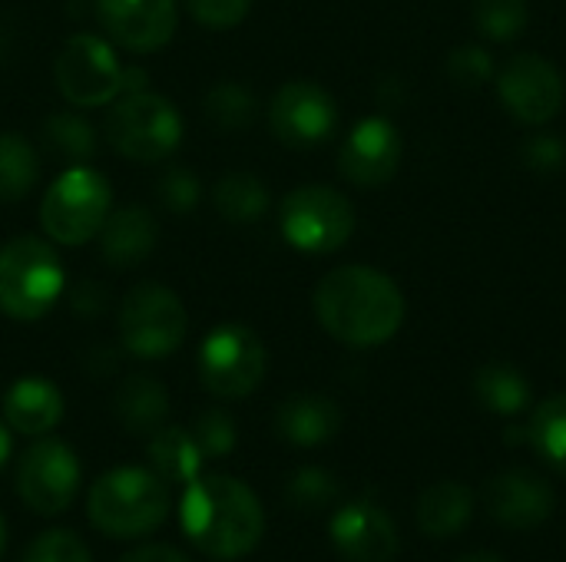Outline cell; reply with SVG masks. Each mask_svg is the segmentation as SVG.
<instances>
[{"instance_id": "6da1fadb", "label": "cell", "mask_w": 566, "mask_h": 562, "mask_svg": "<svg viewBox=\"0 0 566 562\" xmlns=\"http://www.w3.org/2000/svg\"><path fill=\"white\" fill-rule=\"evenodd\" d=\"M318 325L348 348H378L405 321L401 288L371 265L332 268L315 288Z\"/></svg>"}, {"instance_id": "7a4b0ae2", "label": "cell", "mask_w": 566, "mask_h": 562, "mask_svg": "<svg viewBox=\"0 0 566 562\" xmlns=\"http://www.w3.org/2000/svg\"><path fill=\"white\" fill-rule=\"evenodd\" d=\"M182 533L196 550L212 560H242L249 556L262 533L265 513L259 497L235 477H196L179 503Z\"/></svg>"}, {"instance_id": "3957f363", "label": "cell", "mask_w": 566, "mask_h": 562, "mask_svg": "<svg viewBox=\"0 0 566 562\" xmlns=\"http://www.w3.org/2000/svg\"><path fill=\"white\" fill-rule=\"evenodd\" d=\"M86 513L106 537H146L169 513V484L149 467H116L93 484Z\"/></svg>"}, {"instance_id": "277c9868", "label": "cell", "mask_w": 566, "mask_h": 562, "mask_svg": "<svg viewBox=\"0 0 566 562\" xmlns=\"http://www.w3.org/2000/svg\"><path fill=\"white\" fill-rule=\"evenodd\" d=\"M63 295V265L36 235L10 238L0 248V311L13 321H40Z\"/></svg>"}, {"instance_id": "5b68a950", "label": "cell", "mask_w": 566, "mask_h": 562, "mask_svg": "<svg viewBox=\"0 0 566 562\" xmlns=\"http://www.w3.org/2000/svg\"><path fill=\"white\" fill-rule=\"evenodd\" d=\"M109 182L90 166L66 169L40 202L43 232L60 245H83L99 235L109 215Z\"/></svg>"}, {"instance_id": "8992f818", "label": "cell", "mask_w": 566, "mask_h": 562, "mask_svg": "<svg viewBox=\"0 0 566 562\" xmlns=\"http://www.w3.org/2000/svg\"><path fill=\"white\" fill-rule=\"evenodd\" d=\"M109 146L133 162H159L182 139L179 109L156 93H126L106 116Z\"/></svg>"}, {"instance_id": "52a82bcc", "label": "cell", "mask_w": 566, "mask_h": 562, "mask_svg": "<svg viewBox=\"0 0 566 562\" xmlns=\"http://www.w3.org/2000/svg\"><path fill=\"white\" fill-rule=\"evenodd\" d=\"M189 315L179 295L159 282L136 285L119 308V338L133 358L153 361L172 354L186 341Z\"/></svg>"}, {"instance_id": "ba28073f", "label": "cell", "mask_w": 566, "mask_h": 562, "mask_svg": "<svg viewBox=\"0 0 566 562\" xmlns=\"http://www.w3.org/2000/svg\"><path fill=\"white\" fill-rule=\"evenodd\" d=\"M265 364L269 354L262 338L239 321L219 325L206 335L199 348V381L209 394L222 401L249 397L262 384Z\"/></svg>"}, {"instance_id": "9c48e42d", "label": "cell", "mask_w": 566, "mask_h": 562, "mask_svg": "<svg viewBox=\"0 0 566 562\" xmlns=\"http://www.w3.org/2000/svg\"><path fill=\"white\" fill-rule=\"evenodd\" d=\"M355 232L352 202L332 185H302L282 202V235L308 255L338 252Z\"/></svg>"}, {"instance_id": "30bf717a", "label": "cell", "mask_w": 566, "mask_h": 562, "mask_svg": "<svg viewBox=\"0 0 566 562\" xmlns=\"http://www.w3.org/2000/svg\"><path fill=\"white\" fill-rule=\"evenodd\" d=\"M53 76L60 93L80 109L106 106L126 89V73L113 46L93 33H76L63 43L53 60Z\"/></svg>"}, {"instance_id": "8fae6325", "label": "cell", "mask_w": 566, "mask_h": 562, "mask_svg": "<svg viewBox=\"0 0 566 562\" xmlns=\"http://www.w3.org/2000/svg\"><path fill=\"white\" fill-rule=\"evenodd\" d=\"M76 490H80V460L63 441L43 437L23 454L17 467V494L33 513L40 517L63 513L76 500Z\"/></svg>"}, {"instance_id": "7c38bea8", "label": "cell", "mask_w": 566, "mask_h": 562, "mask_svg": "<svg viewBox=\"0 0 566 562\" xmlns=\"http://www.w3.org/2000/svg\"><path fill=\"white\" fill-rule=\"evenodd\" d=\"M269 123L279 142L292 149H308V146L325 142L335 132L338 106L325 86L312 79H292L275 93L269 106Z\"/></svg>"}, {"instance_id": "4fadbf2b", "label": "cell", "mask_w": 566, "mask_h": 562, "mask_svg": "<svg viewBox=\"0 0 566 562\" xmlns=\"http://www.w3.org/2000/svg\"><path fill=\"white\" fill-rule=\"evenodd\" d=\"M497 93L504 106L521 119V123H547L560 113L564 106V76L557 66L537 53H521L514 56L501 76H497Z\"/></svg>"}, {"instance_id": "5bb4252c", "label": "cell", "mask_w": 566, "mask_h": 562, "mask_svg": "<svg viewBox=\"0 0 566 562\" xmlns=\"http://www.w3.org/2000/svg\"><path fill=\"white\" fill-rule=\"evenodd\" d=\"M96 17L106 36L133 53H153L176 33V0H96Z\"/></svg>"}, {"instance_id": "9a60e30c", "label": "cell", "mask_w": 566, "mask_h": 562, "mask_svg": "<svg viewBox=\"0 0 566 562\" xmlns=\"http://www.w3.org/2000/svg\"><path fill=\"white\" fill-rule=\"evenodd\" d=\"M401 156H405V142L395 123L385 116H371L348 132L338 159H342V176L348 182L361 189H378L395 179Z\"/></svg>"}, {"instance_id": "2e32d148", "label": "cell", "mask_w": 566, "mask_h": 562, "mask_svg": "<svg viewBox=\"0 0 566 562\" xmlns=\"http://www.w3.org/2000/svg\"><path fill=\"white\" fill-rule=\"evenodd\" d=\"M328 537L348 562H391L398 553V530L375 503H348L338 510Z\"/></svg>"}, {"instance_id": "e0dca14e", "label": "cell", "mask_w": 566, "mask_h": 562, "mask_svg": "<svg viewBox=\"0 0 566 562\" xmlns=\"http://www.w3.org/2000/svg\"><path fill=\"white\" fill-rule=\"evenodd\" d=\"M484 503L491 517L507 530H534L554 513L551 487L527 470H511L494 477L484 487Z\"/></svg>"}, {"instance_id": "ac0fdd59", "label": "cell", "mask_w": 566, "mask_h": 562, "mask_svg": "<svg viewBox=\"0 0 566 562\" xmlns=\"http://www.w3.org/2000/svg\"><path fill=\"white\" fill-rule=\"evenodd\" d=\"M3 417L27 437H43L63 421V394L46 378H20L3 394Z\"/></svg>"}, {"instance_id": "d6986e66", "label": "cell", "mask_w": 566, "mask_h": 562, "mask_svg": "<svg viewBox=\"0 0 566 562\" xmlns=\"http://www.w3.org/2000/svg\"><path fill=\"white\" fill-rule=\"evenodd\" d=\"M338 424H342L338 404L322 394H295L275 414L279 434L295 447H318L332 441L338 434Z\"/></svg>"}, {"instance_id": "ffe728a7", "label": "cell", "mask_w": 566, "mask_h": 562, "mask_svg": "<svg viewBox=\"0 0 566 562\" xmlns=\"http://www.w3.org/2000/svg\"><path fill=\"white\" fill-rule=\"evenodd\" d=\"M99 245H103V258L109 265H116V268L139 265L156 245V219L143 205L109 212L99 229Z\"/></svg>"}, {"instance_id": "44dd1931", "label": "cell", "mask_w": 566, "mask_h": 562, "mask_svg": "<svg viewBox=\"0 0 566 562\" xmlns=\"http://www.w3.org/2000/svg\"><path fill=\"white\" fill-rule=\"evenodd\" d=\"M116 417L126 431L133 434H156L159 424L169 414V397L166 388L149 378V374H133L123 381V388L116 391Z\"/></svg>"}, {"instance_id": "7402d4cb", "label": "cell", "mask_w": 566, "mask_h": 562, "mask_svg": "<svg viewBox=\"0 0 566 562\" xmlns=\"http://www.w3.org/2000/svg\"><path fill=\"white\" fill-rule=\"evenodd\" d=\"M206 454L199 450L192 431L182 427H163L149 441V464L166 484H192L202 474Z\"/></svg>"}, {"instance_id": "603a6c76", "label": "cell", "mask_w": 566, "mask_h": 562, "mask_svg": "<svg viewBox=\"0 0 566 562\" xmlns=\"http://www.w3.org/2000/svg\"><path fill=\"white\" fill-rule=\"evenodd\" d=\"M471 520V490L461 484H434L418 500V527L428 537H454Z\"/></svg>"}, {"instance_id": "cb8c5ba5", "label": "cell", "mask_w": 566, "mask_h": 562, "mask_svg": "<svg viewBox=\"0 0 566 562\" xmlns=\"http://www.w3.org/2000/svg\"><path fill=\"white\" fill-rule=\"evenodd\" d=\"M474 394L478 401L494 411V414H521L531 401V384L527 378L517 371V368H507V364H488L478 371L474 378Z\"/></svg>"}, {"instance_id": "d4e9b609", "label": "cell", "mask_w": 566, "mask_h": 562, "mask_svg": "<svg viewBox=\"0 0 566 562\" xmlns=\"http://www.w3.org/2000/svg\"><path fill=\"white\" fill-rule=\"evenodd\" d=\"M40 176L36 149L20 132H0V202L30 195Z\"/></svg>"}, {"instance_id": "484cf974", "label": "cell", "mask_w": 566, "mask_h": 562, "mask_svg": "<svg viewBox=\"0 0 566 562\" xmlns=\"http://www.w3.org/2000/svg\"><path fill=\"white\" fill-rule=\"evenodd\" d=\"M216 209L229 222H259L269 209V189L252 172H229L216 185Z\"/></svg>"}, {"instance_id": "4316f807", "label": "cell", "mask_w": 566, "mask_h": 562, "mask_svg": "<svg viewBox=\"0 0 566 562\" xmlns=\"http://www.w3.org/2000/svg\"><path fill=\"white\" fill-rule=\"evenodd\" d=\"M531 441L537 447V454L566 474V394H557L551 401H544L534 411L531 421Z\"/></svg>"}, {"instance_id": "83f0119b", "label": "cell", "mask_w": 566, "mask_h": 562, "mask_svg": "<svg viewBox=\"0 0 566 562\" xmlns=\"http://www.w3.org/2000/svg\"><path fill=\"white\" fill-rule=\"evenodd\" d=\"M43 139L53 152H60L63 159L83 166L86 159H93L96 152V136L90 129V123L80 113H56L43 123Z\"/></svg>"}, {"instance_id": "f1b7e54d", "label": "cell", "mask_w": 566, "mask_h": 562, "mask_svg": "<svg viewBox=\"0 0 566 562\" xmlns=\"http://www.w3.org/2000/svg\"><path fill=\"white\" fill-rule=\"evenodd\" d=\"M474 23L491 40H514L527 26V0H474Z\"/></svg>"}, {"instance_id": "f546056e", "label": "cell", "mask_w": 566, "mask_h": 562, "mask_svg": "<svg viewBox=\"0 0 566 562\" xmlns=\"http://www.w3.org/2000/svg\"><path fill=\"white\" fill-rule=\"evenodd\" d=\"M206 109H209V119L219 129H245L252 123V116H255V99L239 83H219L209 93Z\"/></svg>"}, {"instance_id": "4dcf8cb0", "label": "cell", "mask_w": 566, "mask_h": 562, "mask_svg": "<svg viewBox=\"0 0 566 562\" xmlns=\"http://www.w3.org/2000/svg\"><path fill=\"white\" fill-rule=\"evenodd\" d=\"M23 562H93L86 543L70 530H50L33 540Z\"/></svg>"}, {"instance_id": "1f68e13d", "label": "cell", "mask_w": 566, "mask_h": 562, "mask_svg": "<svg viewBox=\"0 0 566 562\" xmlns=\"http://www.w3.org/2000/svg\"><path fill=\"white\" fill-rule=\"evenodd\" d=\"M335 480L318 470V467H305L289 480V500L302 510H322L335 500Z\"/></svg>"}, {"instance_id": "d6a6232c", "label": "cell", "mask_w": 566, "mask_h": 562, "mask_svg": "<svg viewBox=\"0 0 566 562\" xmlns=\"http://www.w3.org/2000/svg\"><path fill=\"white\" fill-rule=\"evenodd\" d=\"M192 437L206 457H226L235 447V424L226 411H206L196 421Z\"/></svg>"}, {"instance_id": "836d02e7", "label": "cell", "mask_w": 566, "mask_h": 562, "mask_svg": "<svg viewBox=\"0 0 566 562\" xmlns=\"http://www.w3.org/2000/svg\"><path fill=\"white\" fill-rule=\"evenodd\" d=\"M189 13L209 30H229L245 20L252 0H186Z\"/></svg>"}, {"instance_id": "e575fe53", "label": "cell", "mask_w": 566, "mask_h": 562, "mask_svg": "<svg viewBox=\"0 0 566 562\" xmlns=\"http://www.w3.org/2000/svg\"><path fill=\"white\" fill-rule=\"evenodd\" d=\"M491 56L481 50V46H461V50H454L451 53V60H448V73H451V79L454 83H461V86H481L488 76H491Z\"/></svg>"}, {"instance_id": "d590c367", "label": "cell", "mask_w": 566, "mask_h": 562, "mask_svg": "<svg viewBox=\"0 0 566 562\" xmlns=\"http://www.w3.org/2000/svg\"><path fill=\"white\" fill-rule=\"evenodd\" d=\"M159 199L172 209V212H189L199 202V182L192 172L186 169H169L159 182Z\"/></svg>"}, {"instance_id": "8d00e7d4", "label": "cell", "mask_w": 566, "mask_h": 562, "mask_svg": "<svg viewBox=\"0 0 566 562\" xmlns=\"http://www.w3.org/2000/svg\"><path fill=\"white\" fill-rule=\"evenodd\" d=\"M527 162L534 166V169H557L560 162H564V146H560V139H554V136H537V139H531L527 142Z\"/></svg>"}, {"instance_id": "74e56055", "label": "cell", "mask_w": 566, "mask_h": 562, "mask_svg": "<svg viewBox=\"0 0 566 562\" xmlns=\"http://www.w3.org/2000/svg\"><path fill=\"white\" fill-rule=\"evenodd\" d=\"M119 562H189L179 550L172 547H159V543H149V547H139L133 553H126Z\"/></svg>"}, {"instance_id": "f35d334b", "label": "cell", "mask_w": 566, "mask_h": 562, "mask_svg": "<svg viewBox=\"0 0 566 562\" xmlns=\"http://www.w3.org/2000/svg\"><path fill=\"white\" fill-rule=\"evenodd\" d=\"M7 457H10V434H7V427H0V470L7 464Z\"/></svg>"}, {"instance_id": "ab89813d", "label": "cell", "mask_w": 566, "mask_h": 562, "mask_svg": "<svg viewBox=\"0 0 566 562\" xmlns=\"http://www.w3.org/2000/svg\"><path fill=\"white\" fill-rule=\"evenodd\" d=\"M458 562H501V560H494V556H464V560H458Z\"/></svg>"}, {"instance_id": "60d3db41", "label": "cell", "mask_w": 566, "mask_h": 562, "mask_svg": "<svg viewBox=\"0 0 566 562\" xmlns=\"http://www.w3.org/2000/svg\"><path fill=\"white\" fill-rule=\"evenodd\" d=\"M3 543H7V527H3V517H0V556H3Z\"/></svg>"}]
</instances>
